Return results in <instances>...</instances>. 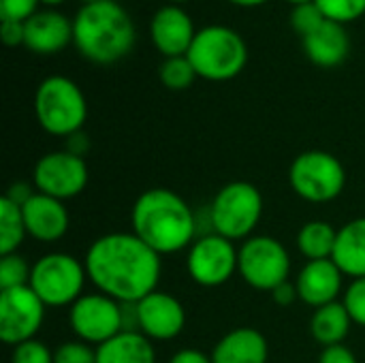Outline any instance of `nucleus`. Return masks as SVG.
<instances>
[{"label": "nucleus", "instance_id": "1", "mask_svg": "<svg viewBox=\"0 0 365 363\" xmlns=\"http://www.w3.org/2000/svg\"><path fill=\"white\" fill-rule=\"evenodd\" d=\"M88 280L120 304H137L158 291L163 259L133 231L96 237L86 252Z\"/></svg>", "mask_w": 365, "mask_h": 363}, {"label": "nucleus", "instance_id": "2", "mask_svg": "<svg viewBox=\"0 0 365 363\" xmlns=\"http://www.w3.org/2000/svg\"><path fill=\"white\" fill-rule=\"evenodd\" d=\"M130 231L160 257L178 255L197 240V216L175 190L150 188L133 203Z\"/></svg>", "mask_w": 365, "mask_h": 363}, {"label": "nucleus", "instance_id": "3", "mask_svg": "<svg viewBox=\"0 0 365 363\" xmlns=\"http://www.w3.org/2000/svg\"><path fill=\"white\" fill-rule=\"evenodd\" d=\"M135 41V21L115 0L81 4L73 17V45L92 64L109 66L124 60Z\"/></svg>", "mask_w": 365, "mask_h": 363}, {"label": "nucleus", "instance_id": "4", "mask_svg": "<svg viewBox=\"0 0 365 363\" xmlns=\"http://www.w3.org/2000/svg\"><path fill=\"white\" fill-rule=\"evenodd\" d=\"M186 56L201 79L231 81L248 64V45L235 28L210 24L197 30Z\"/></svg>", "mask_w": 365, "mask_h": 363}, {"label": "nucleus", "instance_id": "5", "mask_svg": "<svg viewBox=\"0 0 365 363\" xmlns=\"http://www.w3.org/2000/svg\"><path fill=\"white\" fill-rule=\"evenodd\" d=\"M34 116L47 135L68 139L88 120L86 94L71 77L49 75L34 92Z\"/></svg>", "mask_w": 365, "mask_h": 363}, {"label": "nucleus", "instance_id": "6", "mask_svg": "<svg viewBox=\"0 0 365 363\" xmlns=\"http://www.w3.org/2000/svg\"><path fill=\"white\" fill-rule=\"evenodd\" d=\"M263 208V195L255 184L244 180L229 182L210 203L212 231L231 242H246L259 227Z\"/></svg>", "mask_w": 365, "mask_h": 363}, {"label": "nucleus", "instance_id": "7", "mask_svg": "<svg viewBox=\"0 0 365 363\" xmlns=\"http://www.w3.org/2000/svg\"><path fill=\"white\" fill-rule=\"evenodd\" d=\"M86 280L88 272L83 261L68 252H47L32 265L30 289L45 306L71 308L83 295Z\"/></svg>", "mask_w": 365, "mask_h": 363}, {"label": "nucleus", "instance_id": "8", "mask_svg": "<svg viewBox=\"0 0 365 363\" xmlns=\"http://www.w3.org/2000/svg\"><path fill=\"white\" fill-rule=\"evenodd\" d=\"M289 184L308 203H329L344 193L346 169L331 152L306 150L291 163Z\"/></svg>", "mask_w": 365, "mask_h": 363}, {"label": "nucleus", "instance_id": "9", "mask_svg": "<svg viewBox=\"0 0 365 363\" xmlns=\"http://www.w3.org/2000/svg\"><path fill=\"white\" fill-rule=\"evenodd\" d=\"M237 274L257 289L272 293L291 276V255L287 246L272 235H252L240 246Z\"/></svg>", "mask_w": 365, "mask_h": 363}, {"label": "nucleus", "instance_id": "10", "mask_svg": "<svg viewBox=\"0 0 365 363\" xmlns=\"http://www.w3.org/2000/svg\"><path fill=\"white\" fill-rule=\"evenodd\" d=\"M68 323L77 340L101 347L124 332L122 304L105 293H83L68 308Z\"/></svg>", "mask_w": 365, "mask_h": 363}, {"label": "nucleus", "instance_id": "11", "mask_svg": "<svg viewBox=\"0 0 365 363\" xmlns=\"http://www.w3.org/2000/svg\"><path fill=\"white\" fill-rule=\"evenodd\" d=\"M237 257L240 248H235V242L210 231L188 248L186 270L199 287L216 289L237 274Z\"/></svg>", "mask_w": 365, "mask_h": 363}, {"label": "nucleus", "instance_id": "12", "mask_svg": "<svg viewBox=\"0 0 365 363\" xmlns=\"http://www.w3.org/2000/svg\"><path fill=\"white\" fill-rule=\"evenodd\" d=\"M90 180V171L83 156L68 150H56L43 154L32 171V184L36 193L66 201L79 197Z\"/></svg>", "mask_w": 365, "mask_h": 363}, {"label": "nucleus", "instance_id": "13", "mask_svg": "<svg viewBox=\"0 0 365 363\" xmlns=\"http://www.w3.org/2000/svg\"><path fill=\"white\" fill-rule=\"evenodd\" d=\"M45 308L30 285L0 291V340L9 347L34 340L43 327Z\"/></svg>", "mask_w": 365, "mask_h": 363}, {"label": "nucleus", "instance_id": "14", "mask_svg": "<svg viewBox=\"0 0 365 363\" xmlns=\"http://www.w3.org/2000/svg\"><path fill=\"white\" fill-rule=\"evenodd\" d=\"M137 306V332L152 342L175 340L186 327V310L178 297L165 291H154Z\"/></svg>", "mask_w": 365, "mask_h": 363}, {"label": "nucleus", "instance_id": "15", "mask_svg": "<svg viewBox=\"0 0 365 363\" xmlns=\"http://www.w3.org/2000/svg\"><path fill=\"white\" fill-rule=\"evenodd\" d=\"M197 36V28L188 11L180 4H163L150 19V39L152 45L165 58L186 56L192 41Z\"/></svg>", "mask_w": 365, "mask_h": 363}, {"label": "nucleus", "instance_id": "16", "mask_svg": "<svg viewBox=\"0 0 365 363\" xmlns=\"http://www.w3.org/2000/svg\"><path fill=\"white\" fill-rule=\"evenodd\" d=\"M73 45V19L56 9H38L24 21V47L38 56H51Z\"/></svg>", "mask_w": 365, "mask_h": 363}, {"label": "nucleus", "instance_id": "17", "mask_svg": "<svg viewBox=\"0 0 365 363\" xmlns=\"http://www.w3.org/2000/svg\"><path fill=\"white\" fill-rule=\"evenodd\" d=\"M24 225L28 237L41 242V244H53L60 242L71 227L68 210L64 208V201L47 197L43 193H34L24 205Z\"/></svg>", "mask_w": 365, "mask_h": 363}, {"label": "nucleus", "instance_id": "18", "mask_svg": "<svg viewBox=\"0 0 365 363\" xmlns=\"http://www.w3.org/2000/svg\"><path fill=\"white\" fill-rule=\"evenodd\" d=\"M344 287V274L334 263V259L325 261H306L295 278V289L299 302L310 308H321L338 302Z\"/></svg>", "mask_w": 365, "mask_h": 363}, {"label": "nucleus", "instance_id": "19", "mask_svg": "<svg viewBox=\"0 0 365 363\" xmlns=\"http://www.w3.org/2000/svg\"><path fill=\"white\" fill-rule=\"evenodd\" d=\"M302 47L306 58L321 68L340 66L351 51V36L346 26L325 19L312 34L302 39Z\"/></svg>", "mask_w": 365, "mask_h": 363}, {"label": "nucleus", "instance_id": "20", "mask_svg": "<svg viewBox=\"0 0 365 363\" xmlns=\"http://www.w3.org/2000/svg\"><path fill=\"white\" fill-rule=\"evenodd\" d=\"M212 363H267V338L255 327H235L227 332L214 347Z\"/></svg>", "mask_w": 365, "mask_h": 363}, {"label": "nucleus", "instance_id": "21", "mask_svg": "<svg viewBox=\"0 0 365 363\" xmlns=\"http://www.w3.org/2000/svg\"><path fill=\"white\" fill-rule=\"evenodd\" d=\"M334 263L351 280L365 278V216L349 220L338 229Z\"/></svg>", "mask_w": 365, "mask_h": 363}, {"label": "nucleus", "instance_id": "22", "mask_svg": "<svg viewBox=\"0 0 365 363\" xmlns=\"http://www.w3.org/2000/svg\"><path fill=\"white\" fill-rule=\"evenodd\" d=\"M96 363H156V349L139 332H122L96 347Z\"/></svg>", "mask_w": 365, "mask_h": 363}, {"label": "nucleus", "instance_id": "23", "mask_svg": "<svg viewBox=\"0 0 365 363\" xmlns=\"http://www.w3.org/2000/svg\"><path fill=\"white\" fill-rule=\"evenodd\" d=\"M351 327H353V319L342 302H334L317 308L310 319V334L323 349L344 344Z\"/></svg>", "mask_w": 365, "mask_h": 363}, {"label": "nucleus", "instance_id": "24", "mask_svg": "<svg viewBox=\"0 0 365 363\" xmlns=\"http://www.w3.org/2000/svg\"><path fill=\"white\" fill-rule=\"evenodd\" d=\"M338 229L327 220H310L297 233V248L306 261H325L334 257Z\"/></svg>", "mask_w": 365, "mask_h": 363}, {"label": "nucleus", "instance_id": "25", "mask_svg": "<svg viewBox=\"0 0 365 363\" xmlns=\"http://www.w3.org/2000/svg\"><path fill=\"white\" fill-rule=\"evenodd\" d=\"M28 237L21 205L2 195L0 199V255H13Z\"/></svg>", "mask_w": 365, "mask_h": 363}, {"label": "nucleus", "instance_id": "26", "mask_svg": "<svg viewBox=\"0 0 365 363\" xmlns=\"http://www.w3.org/2000/svg\"><path fill=\"white\" fill-rule=\"evenodd\" d=\"M158 77L160 83L167 90H186L195 83V79L199 77L195 66L190 64L188 56H175V58H165L160 68H158Z\"/></svg>", "mask_w": 365, "mask_h": 363}, {"label": "nucleus", "instance_id": "27", "mask_svg": "<svg viewBox=\"0 0 365 363\" xmlns=\"http://www.w3.org/2000/svg\"><path fill=\"white\" fill-rule=\"evenodd\" d=\"M30 274H32V265H28V261L21 255H17V252L2 255V259H0V291L30 285Z\"/></svg>", "mask_w": 365, "mask_h": 363}, {"label": "nucleus", "instance_id": "28", "mask_svg": "<svg viewBox=\"0 0 365 363\" xmlns=\"http://www.w3.org/2000/svg\"><path fill=\"white\" fill-rule=\"evenodd\" d=\"M323 17L336 24H351L365 15V0H314Z\"/></svg>", "mask_w": 365, "mask_h": 363}, {"label": "nucleus", "instance_id": "29", "mask_svg": "<svg viewBox=\"0 0 365 363\" xmlns=\"http://www.w3.org/2000/svg\"><path fill=\"white\" fill-rule=\"evenodd\" d=\"M289 21H291V28L304 39V36L312 34L325 21V17H323L321 9L317 6V2H306V4L293 6Z\"/></svg>", "mask_w": 365, "mask_h": 363}, {"label": "nucleus", "instance_id": "30", "mask_svg": "<svg viewBox=\"0 0 365 363\" xmlns=\"http://www.w3.org/2000/svg\"><path fill=\"white\" fill-rule=\"evenodd\" d=\"M53 363H96V349L81 340L62 342L53 351Z\"/></svg>", "mask_w": 365, "mask_h": 363}, {"label": "nucleus", "instance_id": "31", "mask_svg": "<svg viewBox=\"0 0 365 363\" xmlns=\"http://www.w3.org/2000/svg\"><path fill=\"white\" fill-rule=\"evenodd\" d=\"M9 363H53V351L41 340H28L11 351V362Z\"/></svg>", "mask_w": 365, "mask_h": 363}, {"label": "nucleus", "instance_id": "32", "mask_svg": "<svg viewBox=\"0 0 365 363\" xmlns=\"http://www.w3.org/2000/svg\"><path fill=\"white\" fill-rule=\"evenodd\" d=\"M342 304L346 306L353 323L365 327V278H357L346 287Z\"/></svg>", "mask_w": 365, "mask_h": 363}, {"label": "nucleus", "instance_id": "33", "mask_svg": "<svg viewBox=\"0 0 365 363\" xmlns=\"http://www.w3.org/2000/svg\"><path fill=\"white\" fill-rule=\"evenodd\" d=\"M41 9L38 0H0V19L26 21Z\"/></svg>", "mask_w": 365, "mask_h": 363}, {"label": "nucleus", "instance_id": "34", "mask_svg": "<svg viewBox=\"0 0 365 363\" xmlns=\"http://www.w3.org/2000/svg\"><path fill=\"white\" fill-rule=\"evenodd\" d=\"M0 36L6 47H24V21L0 19Z\"/></svg>", "mask_w": 365, "mask_h": 363}, {"label": "nucleus", "instance_id": "35", "mask_svg": "<svg viewBox=\"0 0 365 363\" xmlns=\"http://www.w3.org/2000/svg\"><path fill=\"white\" fill-rule=\"evenodd\" d=\"M319 363H359L355 353L346 344L325 347L319 355Z\"/></svg>", "mask_w": 365, "mask_h": 363}, {"label": "nucleus", "instance_id": "36", "mask_svg": "<svg viewBox=\"0 0 365 363\" xmlns=\"http://www.w3.org/2000/svg\"><path fill=\"white\" fill-rule=\"evenodd\" d=\"M272 300H274V304H278V306H282V308H287V306H291L293 302H297L299 300V295H297V289H295V282H282L280 287H276L274 291H272Z\"/></svg>", "mask_w": 365, "mask_h": 363}, {"label": "nucleus", "instance_id": "37", "mask_svg": "<svg viewBox=\"0 0 365 363\" xmlns=\"http://www.w3.org/2000/svg\"><path fill=\"white\" fill-rule=\"evenodd\" d=\"M34 193H36V188H34V186L26 184V182H15V184H11V186L6 188L4 197H6V199H11V201H13V203H17V205H24V203H26Z\"/></svg>", "mask_w": 365, "mask_h": 363}, {"label": "nucleus", "instance_id": "38", "mask_svg": "<svg viewBox=\"0 0 365 363\" xmlns=\"http://www.w3.org/2000/svg\"><path fill=\"white\" fill-rule=\"evenodd\" d=\"M169 363H212V355L199 349H182L169 359Z\"/></svg>", "mask_w": 365, "mask_h": 363}, {"label": "nucleus", "instance_id": "39", "mask_svg": "<svg viewBox=\"0 0 365 363\" xmlns=\"http://www.w3.org/2000/svg\"><path fill=\"white\" fill-rule=\"evenodd\" d=\"M64 150H68V152H73L77 156H86V152H88V137L81 131L75 133V135H71L66 139V148Z\"/></svg>", "mask_w": 365, "mask_h": 363}, {"label": "nucleus", "instance_id": "40", "mask_svg": "<svg viewBox=\"0 0 365 363\" xmlns=\"http://www.w3.org/2000/svg\"><path fill=\"white\" fill-rule=\"evenodd\" d=\"M227 2L233 4V6H242V9H255V6L265 4L267 0H227Z\"/></svg>", "mask_w": 365, "mask_h": 363}, {"label": "nucleus", "instance_id": "41", "mask_svg": "<svg viewBox=\"0 0 365 363\" xmlns=\"http://www.w3.org/2000/svg\"><path fill=\"white\" fill-rule=\"evenodd\" d=\"M45 9H56V6H60L64 0H38Z\"/></svg>", "mask_w": 365, "mask_h": 363}, {"label": "nucleus", "instance_id": "42", "mask_svg": "<svg viewBox=\"0 0 365 363\" xmlns=\"http://www.w3.org/2000/svg\"><path fill=\"white\" fill-rule=\"evenodd\" d=\"M289 4H293V6H297V4H306V2H314V0H287Z\"/></svg>", "mask_w": 365, "mask_h": 363}, {"label": "nucleus", "instance_id": "43", "mask_svg": "<svg viewBox=\"0 0 365 363\" xmlns=\"http://www.w3.org/2000/svg\"><path fill=\"white\" fill-rule=\"evenodd\" d=\"M167 2H169V4H180V6H182L184 2H190V0H167Z\"/></svg>", "mask_w": 365, "mask_h": 363}, {"label": "nucleus", "instance_id": "44", "mask_svg": "<svg viewBox=\"0 0 365 363\" xmlns=\"http://www.w3.org/2000/svg\"><path fill=\"white\" fill-rule=\"evenodd\" d=\"M81 4H92V2H101V0H79Z\"/></svg>", "mask_w": 365, "mask_h": 363}]
</instances>
